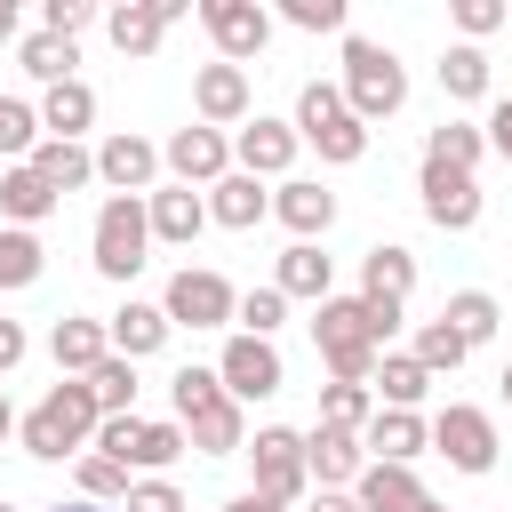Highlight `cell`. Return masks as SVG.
Instances as JSON below:
<instances>
[{
	"mask_svg": "<svg viewBox=\"0 0 512 512\" xmlns=\"http://www.w3.org/2000/svg\"><path fill=\"white\" fill-rule=\"evenodd\" d=\"M408 288H416V256H408L400 240H376V248L360 256V296H376V304H408Z\"/></svg>",
	"mask_w": 512,
	"mask_h": 512,
	"instance_id": "484cf974",
	"label": "cell"
},
{
	"mask_svg": "<svg viewBox=\"0 0 512 512\" xmlns=\"http://www.w3.org/2000/svg\"><path fill=\"white\" fill-rule=\"evenodd\" d=\"M368 392H376V408H416V400L432 392V368H424L416 352H384L376 376H368Z\"/></svg>",
	"mask_w": 512,
	"mask_h": 512,
	"instance_id": "f1b7e54d",
	"label": "cell"
},
{
	"mask_svg": "<svg viewBox=\"0 0 512 512\" xmlns=\"http://www.w3.org/2000/svg\"><path fill=\"white\" fill-rule=\"evenodd\" d=\"M96 424H104V408H96V392H88V376H64V384H48V400L24 416V456H40V464H64V456H88L96 448Z\"/></svg>",
	"mask_w": 512,
	"mask_h": 512,
	"instance_id": "6da1fadb",
	"label": "cell"
},
{
	"mask_svg": "<svg viewBox=\"0 0 512 512\" xmlns=\"http://www.w3.org/2000/svg\"><path fill=\"white\" fill-rule=\"evenodd\" d=\"M280 320H288V296H280V288H272V280H264V288H248V296H240V336H272V328H280Z\"/></svg>",
	"mask_w": 512,
	"mask_h": 512,
	"instance_id": "7bdbcfd3",
	"label": "cell"
},
{
	"mask_svg": "<svg viewBox=\"0 0 512 512\" xmlns=\"http://www.w3.org/2000/svg\"><path fill=\"white\" fill-rule=\"evenodd\" d=\"M48 512H112V504H88V496H80V504H48Z\"/></svg>",
	"mask_w": 512,
	"mask_h": 512,
	"instance_id": "680465c9",
	"label": "cell"
},
{
	"mask_svg": "<svg viewBox=\"0 0 512 512\" xmlns=\"http://www.w3.org/2000/svg\"><path fill=\"white\" fill-rule=\"evenodd\" d=\"M224 512H288V504H272V496H256V488H248V496H232Z\"/></svg>",
	"mask_w": 512,
	"mask_h": 512,
	"instance_id": "11a10c76",
	"label": "cell"
},
{
	"mask_svg": "<svg viewBox=\"0 0 512 512\" xmlns=\"http://www.w3.org/2000/svg\"><path fill=\"white\" fill-rule=\"evenodd\" d=\"M352 504L360 512H416L424 504V480H416V464H368L352 480Z\"/></svg>",
	"mask_w": 512,
	"mask_h": 512,
	"instance_id": "d4e9b609",
	"label": "cell"
},
{
	"mask_svg": "<svg viewBox=\"0 0 512 512\" xmlns=\"http://www.w3.org/2000/svg\"><path fill=\"white\" fill-rule=\"evenodd\" d=\"M56 200H64V192H56V184H48V176H40L32 160H16V168H0V216H8L16 232H32L40 216H56Z\"/></svg>",
	"mask_w": 512,
	"mask_h": 512,
	"instance_id": "cb8c5ba5",
	"label": "cell"
},
{
	"mask_svg": "<svg viewBox=\"0 0 512 512\" xmlns=\"http://www.w3.org/2000/svg\"><path fill=\"white\" fill-rule=\"evenodd\" d=\"M360 448H368V464H416L432 448V424L416 408H376L368 432H360Z\"/></svg>",
	"mask_w": 512,
	"mask_h": 512,
	"instance_id": "ffe728a7",
	"label": "cell"
},
{
	"mask_svg": "<svg viewBox=\"0 0 512 512\" xmlns=\"http://www.w3.org/2000/svg\"><path fill=\"white\" fill-rule=\"evenodd\" d=\"M16 360H24V328H16V320H0V376H8Z\"/></svg>",
	"mask_w": 512,
	"mask_h": 512,
	"instance_id": "f5cc1de1",
	"label": "cell"
},
{
	"mask_svg": "<svg viewBox=\"0 0 512 512\" xmlns=\"http://www.w3.org/2000/svg\"><path fill=\"white\" fill-rule=\"evenodd\" d=\"M184 448H192V440H184V424H144V440H136V472H144V480H160Z\"/></svg>",
	"mask_w": 512,
	"mask_h": 512,
	"instance_id": "b9f144b4",
	"label": "cell"
},
{
	"mask_svg": "<svg viewBox=\"0 0 512 512\" xmlns=\"http://www.w3.org/2000/svg\"><path fill=\"white\" fill-rule=\"evenodd\" d=\"M272 216H280L296 240H328V224H336V192H328L320 176H288V184L272 192Z\"/></svg>",
	"mask_w": 512,
	"mask_h": 512,
	"instance_id": "44dd1931",
	"label": "cell"
},
{
	"mask_svg": "<svg viewBox=\"0 0 512 512\" xmlns=\"http://www.w3.org/2000/svg\"><path fill=\"white\" fill-rule=\"evenodd\" d=\"M328 280H336V264L320 256V240H288V248H280V272H272L280 296H312V304H328Z\"/></svg>",
	"mask_w": 512,
	"mask_h": 512,
	"instance_id": "4316f807",
	"label": "cell"
},
{
	"mask_svg": "<svg viewBox=\"0 0 512 512\" xmlns=\"http://www.w3.org/2000/svg\"><path fill=\"white\" fill-rule=\"evenodd\" d=\"M432 448H440L456 472H496V424H488V408L448 400V408L432 416Z\"/></svg>",
	"mask_w": 512,
	"mask_h": 512,
	"instance_id": "9c48e42d",
	"label": "cell"
},
{
	"mask_svg": "<svg viewBox=\"0 0 512 512\" xmlns=\"http://www.w3.org/2000/svg\"><path fill=\"white\" fill-rule=\"evenodd\" d=\"M96 120V88L88 80H64V88H48L40 96V136H64V144H80V128Z\"/></svg>",
	"mask_w": 512,
	"mask_h": 512,
	"instance_id": "f546056e",
	"label": "cell"
},
{
	"mask_svg": "<svg viewBox=\"0 0 512 512\" xmlns=\"http://www.w3.org/2000/svg\"><path fill=\"white\" fill-rule=\"evenodd\" d=\"M8 432H24V424H16V408H8V392H0V440H8Z\"/></svg>",
	"mask_w": 512,
	"mask_h": 512,
	"instance_id": "6f0895ef",
	"label": "cell"
},
{
	"mask_svg": "<svg viewBox=\"0 0 512 512\" xmlns=\"http://www.w3.org/2000/svg\"><path fill=\"white\" fill-rule=\"evenodd\" d=\"M152 240H168V248H192L200 240V224H208V200L192 192V184H152Z\"/></svg>",
	"mask_w": 512,
	"mask_h": 512,
	"instance_id": "603a6c76",
	"label": "cell"
},
{
	"mask_svg": "<svg viewBox=\"0 0 512 512\" xmlns=\"http://www.w3.org/2000/svg\"><path fill=\"white\" fill-rule=\"evenodd\" d=\"M416 512H448V504H432V496H424V504H416Z\"/></svg>",
	"mask_w": 512,
	"mask_h": 512,
	"instance_id": "94428289",
	"label": "cell"
},
{
	"mask_svg": "<svg viewBox=\"0 0 512 512\" xmlns=\"http://www.w3.org/2000/svg\"><path fill=\"white\" fill-rule=\"evenodd\" d=\"M480 152H488V128H472V120H440L432 136H424V160H440V168H480Z\"/></svg>",
	"mask_w": 512,
	"mask_h": 512,
	"instance_id": "1f68e13d",
	"label": "cell"
},
{
	"mask_svg": "<svg viewBox=\"0 0 512 512\" xmlns=\"http://www.w3.org/2000/svg\"><path fill=\"white\" fill-rule=\"evenodd\" d=\"M160 312H168V328H232V320H240V296H232V280H224V272L184 264V272L168 280Z\"/></svg>",
	"mask_w": 512,
	"mask_h": 512,
	"instance_id": "8992f818",
	"label": "cell"
},
{
	"mask_svg": "<svg viewBox=\"0 0 512 512\" xmlns=\"http://www.w3.org/2000/svg\"><path fill=\"white\" fill-rule=\"evenodd\" d=\"M264 216H272V192H264V176L232 168L224 184H208V224H224V232H256Z\"/></svg>",
	"mask_w": 512,
	"mask_h": 512,
	"instance_id": "7402d4cb",
	"label": "cell"
},
{
	"mask_svg": "<svg viewBox=\"0 0 512 512\" xmlns=\"http://www.w3.org/2000/svg\"><path fill=\"white\" fill-rule=\"evenodd\" d=\"M448 16H456V32H464L472 48H480L488 32H504V24H512V8H504V0H456Z\"/></svg>",
	"mask_w": 512,
	"mask_h": 512,
	"instance_id": "ee69618b",
	"label": "cell"
},
{
	"mask_svg": "<svg viewBox=\"0 0 512 512\" xmlns=\"http://www.w3.org/2000/svg\"><path fill=\"white\" fill-rule=\"evenodd\" d=\"M48 272V248H40V232H16V224H0V288H32Z\"/></svg>",
	"mask_w": 512,
	"mask_h": 512,
	"instance_id": "d590c367",
	"label": "cell"
},
{
	"mask_svg": "<svg viewBox=\"0 0 512 512\" xmlns=\"http://www.w3.org/2000/svg\"><path fill=\"white\" fill-rule=\"evenodd\" d=\"M16 64H24L40 88H64V80H80V72H72V64H80V48H72V40H56V32H32V40L16 48Z\"/></svg>",
	"mask_w": 512,
	"mask_h": 512,
	"instance_id": "4dcf8cb0",
	"label": "cell"
},
{
	"mask_svg": "<svg viewBox=\"0 0 512 512\" xmlns=\"http://www.w3.org/2000/svg\"><path fill=\"white\" fill-rule=\"evenodd\" d=\"M104 328H112V352H120V360H144V352L168 344V312H160V304H136V296H128Z\"/></svg>",
	"mask_w": 512,
	"mask_h": 512,
	"instance_id": "83f0119b",
	"label": "cell"
},
{
	"mask_svg": "<svg viewBox=\"0 0 512 512\" xmlns=\"http://www.w3.org/2000/svg\"><path fill=\"white\" fill-rule=\"evenodd\" d=\"M32 168H40V176H48L56 192H80V184L96 176V152H88V144H64V136H40Z\"/></svg>",
	"mask_w": 512,
	"mask_h": 512,
	"instance_id": "d6a6232c",
	"label": "cell"
},
{
	"mask_svg": "<svg viewBox=\"0 0 512 512\" xmlns=\"http://www.w3.org/2000/svg\"><path fill=\"white\" fill-rule=\"evenodd\" d=\"M248 464H256V496H272V504H296V496L312 488V472H304V432H288V424H264V432L248 440Z\"/></svg>",
	"mask_w": 512,
	"mask_h": 512,
	"instance_id": "52a82bcc",
	"label": "cell"
},
{
	"mask_svg": "<svg viewBox=\"0 0 512 512\" xmlns=\"http://www.w3.org/2000/svg\"><path fill=\"white\" fill-rule=\"evenodd\" d=\"M216 376H224V392L248 408V400H272L280 384H288V368H280V352H272V336H232L224 352H216Z\"/></svg>",
	"mask_w": 512,
	"mask_h": 512,
	"instance_id": "ba28073f",
	"label": "cell"
},
{
	"mask_svg": "<svg viewBox=\"0 0 512 512\" xmlns=\"http://www.w3.org/2000/svg\"><path fill=\"white\" fill-rule=\"evenodd\" d=\"M344 104L376 128V120H392L400 104H408V72H400V56L384 48V40H344Z\"/></svg>",
	"mask_w": 512,
	"mask_h": 512,
	"instance_id": "7a4b0ae2",
	"label": "cell"
},
{
	"mask_svg": "<svg viewBox=\"0 0 512 512\" xmlns=\"http://www.w3.org/2000/svg\"><path fill=\"white\" fill-rule=\"evenodd\" d=\"M48 352H56V376H96V368L112 360V328L88 320V312H64V320L48 328Z\"/></svg>",
	"mask_w": 512,
	"mask_h": 512,
	"instance_id": "ac0fdd59",
	"label": "cell"
},
{
	"mask_svg": "<svg viewBox=\"0 0 512 512\" xmlns=\"http://www.w3.org/2000/svg\"><path fill=\"white\" fill-rule=\"evenodd\" d=\"M440 88H448L456 104H480V96H488V48L456 40V48L440 56Z\"/></svg>",
	"mask_w": 512,
	"mask_h": 512,
	"instance_id": "836d02e7",
	"label": "cell"
},
{
	"mask_svg": "<svg viewBox=\"0 0 512 512\" xmlns=\"http://www.w3.org/2000/svg\"><path fill=\"white\" fill-rule=\"evenodd\" d=\"M296 136L320 152V160H336V168H352L360 152H368V120L344 104V88H328V80H304V96H296Z\"/></svg>",
	"mask_w": 512,
	"mask_h": 512,
	"instance_id": "3957f363",
	"label": "cell"
},
{
	"mask_svg": "<svg viewBox=\"0 0 512 512\" xmlns=\"http://www.w3.org/2000/svg\"><path fill=\"white\" fill-rule=\"evenodd\" d=\"M304 512H360V504H352V488H320V496H304Z\"/></svg>",
	"mask_w": 512,
	"mask_h": 512,
	"instance_id": "db71d44e",
	"label": "cell"
},
{
	"mask_svg": "<svg viewBox=\"0 0 512 512\" xmlns=\"http://www.w3.org/2000/svg\"><path fill=\"white\" fill-rule=\"evenodd\" d=\"M96 176H104L112 192H136V200H152L160 144H152V136H136V128H120V136H104V144H96Z\"/></svg>",
	"mask_w": 512,
	"mask_h": 512,
	"instance_id": "4fadbf2b",
	"label": "cell"
},
{
	"mask_svg": "<svg viewBox=\"0 0 512 512\" xmlns=\"http://www.w3.org/2000/svg\"><path fill=\"white\" fill-rule=\"evenodd\" d=\"M72 472H80V496H88V504H128V488H136L128 464H112V456H96V448L72 456Z\"/></svg>",
	"mask_w": 512,
	"mask_h": 512,
	"instance_id": "74e56055",
	"label": "cell"
},
{
	"mask_svg": "<svg viewBox=\"0 0 512 512\" xmlns=\"http://www.w3.org/2000/svg\"><path fill=\"white\" fill-rule=\"evenodd\" d=\"M296 144H304V136H296V120H264V112H256V120L232 136V160H240L248 176H280V184H288Z\"/></svg>",
	"mask_w": 512,
	"mask_h": 512,
	"instance_id": "e0dca14e",
	"label": "cell"
},
{
	"mask_svg": "<svg viewBox=\"0 0 512 512\" xmlns=\"http://www.w3.org/2000/svg\"><path fill=\"white\" fill-rule=\"evenodd\" d=\"M0 40H16V0H0Z\"/></svg>",
	"mask_w": 512,
	"mask_h": 512,
	"instance_id": "9f6ffc18",
	"label": "cell"
},
{
	"mask_svg": "<svg viewBox=\"0 0 512 512\" xmlns=\"http://www.w3.org/2000/svg\"><path fill=\"white\" fill-rule=\"evenodd\" d=\"M424 216L440 224V232H472L480 224V184L464 176V168H440V160H424Z\"/></svg>",
	"mask_w": 512,
	"mask_h": 512,
	"instance_id": "9a60e30c",
	"label": "cell"
},
{
	"mask_svg": "<svg viewBox=\"0 0 512 512\" xmlns=\"http://www.w3.org/2000/svg\"><path fill=\"white\" fill-rule=\"evenodd\" d=\"M184 16H192V0H120V8L104 16V32H112L120 56H160L168 24H184Z\"/></svg>",
	"mask_w": 512,
	"mask_h": 512,
	"instance_id": "30bf717a",
	"label": "cell"
},
{
	"mask_svg": "<svg viewBox=\"0 0 512 512\" xmlns=\"http://www.w3.org/2000/svg\"><path fill=\"white\" fill-rule=\"evenodd\" d=\"M496 384H504V400H512V360H504V376H496Z\"/></svg>",
	"mask_w": 512,
	"mask_h": 512,
	"instance_id": "91938a15",
	"label": "cell"
},
{
	"mask_svg": "<svg viewBox=\"0 0 512 512\" xmlns=\"http://www.w3.org/2000/svg\"><path fill=\"white\" fill-rule=\"evenodd\" d=\"M312 344H320V360H328L336 384H368V376H376V336H368L360 296H328V304H312Z\"/></svg>",
	"mask_w": 512,
	"mask_h": 512,
	"instance_id": "5b68a950",
	"label": "cell"
},
{
	"mask_svg": "<svg viewBox=\"0 0 512 512\" xmlns=\"http://www.w3.org/2000/svg\"><path fill=\"white\" fill-rule=\"evenodd\" d=\"M152 208L136 200V192H112L104 208H96V232H88V256H96V272L104 280H136L152 256Z\"/></svg>",
	"mask_w": 512,
	"mask_h": 512,
	"instance_id": "277c9868",
	"label": "cell"
},
{
	"mask_svg": "<svg viewBox=\"0 0 512 512\" xmlns=\"http://www.w3.org/2000/svg\"><path fill=\"white\" fill-rule=\"evenodd\" d=\"M184 424V440L200 448V456H240L248 448V408L232 400V392H216V400H200L192 416H176Z\"/></svg>",
	"mask_w": 512,
	"mask_h": 512,
	"instance_id": "d6986e66",
	"label": "cell"
},
{
	"mask_svg": "<svg viewBox=\"0 0 512 512\" xmlns=\"http://www.w3.org/2000/svg\"><path fill=\"white\" fill-rule=\"evenodd\" d=\"M40 152V112L24 104V96H0V160L16 168V160H32Z\"/></svg>",
	"mask_w": 512,
	"mask_h": 512,
	"instance_id": "f35d334b",
	"label": "cell"
},
{
	"mask_svg": "<svg viewBox=\"0 0 512 512\" xmlns=\"http://www.w3.org/2000/svg\"><path fill=\"white\" fill-rule=\"evenodd\" d=\"M464 352H472V344H464L448 320H424V328H416V360H424L432 376H456V368H464Z\"/></svg>",
	"mask_w": 512,
	"mask_h": 512,
	"instance_id": "60d3db41",
	"label": "cell"
},
{
	"mask_svg": "<svg viewBox=\"0 0 512 512\" xmlns=\"http://www.w3.org/2000/svg\"><path fill=\"white\" fill-rule=\"evenodd\" d=\"M200 24H208V40H216L224 64H248V56H264V40H272V16H264L256 0H200Z\"/></svg>",
	"mask_w": 512,
	"mask_h": 512,
	"instance_id": "8fae6325",
	"label": "cell"
},
{
	"mask_svg": "<svg viewBox=\"0 0 512 512\" xmlns=\"http://www.w3.org/2000/svg\"><path fill=\"white\" fill-rule=\"evenodd\" d=\"M488 144H496V152H504V160H512V96H504V104H496V112H488Z\"/></svg>",
	"mask_w": 512,
	"mask_h": 512,
	"instance_id": "816d5d0a",
	"label": "cell"
},
{
	"mask_svg": "<svg viewBox=\"0 0 512 512\" xmlns=\"http://www.w3.org/2000/svg\"><path fill=\"white\" fill-rule=\"evenodd\" d=\"M0 512H16V504H0Z\"/></svg>",
	"mask_w": 512,
	"mask_h": 512,
	"instance_id": "6125c7cd",
	"label": "cell"
},
{
	"mask_svg": "<svg viewBox=\"0 0 512 512\" xmlns=\"http://www.w3.org/2000/svg\"><path fill=\"white\" fill-rule=\"evenodd\" d=\"M216 392H224V376H216V368H176V376H168L176 416H192V408H200V400H216Z\"/></svg>",
	"mask_w": 512,
	"mask_h": 512,
	"instance_id": "bcb514c9",
	"label": "cell"
},
{
	"mask_svg": "<svg viewBox=\"0 0 512 512\" xmlns=\"http://www.w3.org/2000/svg\"><path fill=\"white\" fill-rule=\"evenodd\" d=\"M280 16L296 32H344V0H280Z\"/></svg>",
	"mask_w": 512,
	"mask_h": 512,
	"instance_id": "c3c4849f",
	"label": "cell"
},
{
	"mask_svg": "<svg viewBox=\"0 0 512 512\" xmlns=\"http://www.w3.org/2000/svg\"><path fill=\"white\" fill-rule=\"evenodd\" d=\"M136 440H144V416H104L96 424V456H112L128 472H136Z\"/></svg>",
	"mask_w": 512,
	"mask_h": 512,
	"instance_id": "f6af8a7d",
	"label": "cell"
},
{
	"mask_svg": "<svg viewBox=\"0 0 512 512\" xmlns=\"http://www.w3.org/2000/svg\"><path fill=\"white\" fill-rule=\"evenodd\" d=\"M120 512H184V496H176V480H136Z\"/></svg>",
	"mask_w": 512,
	"mask_h": 512,
	"instance_id": "681fc988",
	"label": "cell"
},
{
	"mask_svg": "<svg viewBox=\"0 0 512 512\" xmlns=\"http://www.w3.org/2000/svg\"><path fill=\"white\" fill-rule=\"evenodd\" d=\"M360 312H368V336H376V352L400 336V320H408V304H376V296H360Z\"/></svg>",
	"mask_w": 512,
	"mask_h": 512,
	"instance_id": "f907efd6",
	"label": "cell"
},
{
	"mask_svg": "<svg viewBox=\"0 0 512 512\" xmlns=\"http://www.w3.org/2000/svg\"><path fill=\"white\" fill-rule=\"evenodd\" d=\"M304 472H312L320 488H352V480L368 472L360 432H344V424H312V432H304Z\"/></svg>",
	"mask_w": 512,
	"mask_h": 512,
	"instance_id": "2e32d148",
	"label": "cell"
},
{
	"mask_svg": "<svg viewBox=\"0 0 512 512\" xmlns=\"http://www.w3.org/2000/svg\"><path fill=\"white\" fill-rule=\"evenodd\" d=\"M88 392H96V408H104V416H136V360H120V352H112V360L88 376Z\"/></svg>",
	"mask_w": 512,
	"mask_h": 512,
	"instance_id": "ab89813d",
	"label": "cell"
},
{
	"mask_svg": "<svg viewBox=\"0 0 512 512\" xmlns=\"http://www.w3.org/2000/svg\"><path fill=\"white\" fill-rule=\"evenodd\" d=\"M192 112H200V128H248V72L240 64H200V80H192Z\"/></svg>",
	"mask_w": 512,
	"mask_h": 512,
	"instance_id": "5bb4252c",
	"label": "cell"
},
{
	"mask_svg": "<svg viewBox=\"0 0 512 512\" xmlns=\"http://www.w3.org/2000/svg\"><path fill=\"white\" fill-rule=\"evenodd\" d=\"M440 320H448V328H456L464 344H488L504 312H496V296H488V288H456V296L440 304Z\"/></svg>",
	"mask_w": 512,
	"mask_h": 512,
	"instance_id": "e575fe53",
	"label": "cell"
},
{
	"mask_svg": "<svg viewBox=\"0 0 512 512\" xmlns=\"http://www.w3.org/2000/svg\"><path fill=\"white\" fill-rule=\"evenodd\" d=\"M368 416H376V392L368 384H320V424H344V432H368Z\"/></svg>",
	"mask_w": 512,
	"mask_h": 512,
	"instance_id": "8d00e7d4",
	"label": "cell"
},
{
	"mask_svg": "<svg viewBox=\"0 0 512 512\" xmlns=\"http://www.w3.org/2000/svg\"><path fill=\"white\" fill-rule=\"evenodd\" d=\"M96 24V8L88 0H40V32H56V40H80Z\"/></svg>",
	"mask_w": 512,
	"mask_h": 512,
	"instance_id": "7dc6e473",
	"label": "cell"
},
{
	"mask_svg": "<svg viewBox=\"0 0 512 512\" xmlns=\"http://www.w3.org/2000/svg\"><path fill=\"white\" fill-rule=\"evenodd\" d=\"M160 168H176V184H224L232 176V144H224V128H176L168 144H160Z\"/></svg>",
	"mask_w": 512,
	"mask_h": 512,
	"instance_id": "7c38bea8",
	"label": "cell"
}]
</instances>
